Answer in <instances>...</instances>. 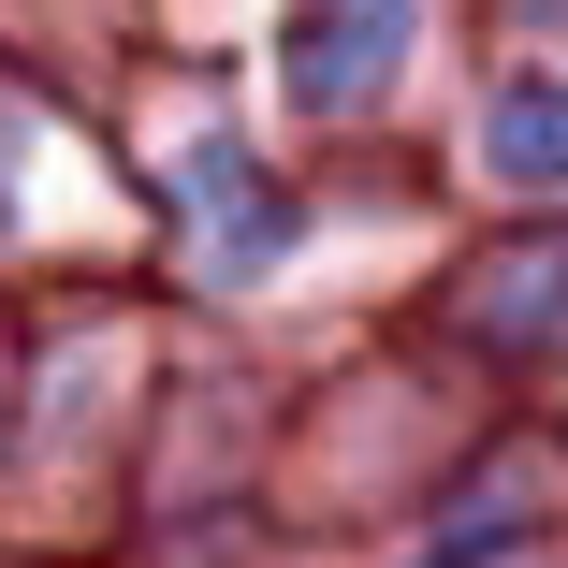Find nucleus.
<instances>
[{
  "label": "nucleus",
  "mask_w": 568,
  "mask_h": 568,
  "mask_svg": "<svg viewBox=\"0 0 568 568\" xmlns=\"http://www.w3.org/2000/svg\"><path fill=\"white\" fill-rule=\"evenodd\" d=\"M481 146H496V175L554 190V175H568V88H554V73H510L496 118H481Z\"/></svg>",
  "instance_id": "nucleus-2"
},
{
  "label": "nucleus",
  "mask_w": 568,
  "mask_h": 568,
  "mask_svg": "<svg viewBox=\"0 0 568 568\" xmlns=\"http://www.w3.org/2000/svg\"><path fill=\"white\" fill-rule=\"evenodd\" d=\"M394 44H408V0H335V16L306 30V102H365Z\"/></svg>",
  "instance_id": "nucleus-1"
}]
</instances>
